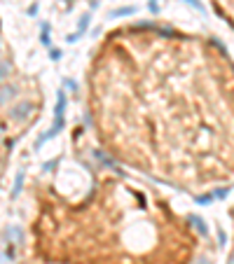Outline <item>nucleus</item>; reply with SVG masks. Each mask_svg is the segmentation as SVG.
<instances>
[{"instance_id": "nucleus-10", "label": "nucleus", "mask_w": 234, "mask_h": 264, "mask_svg": "<svg viewBox=\"0 0 234 264\" xmlns=\"http://www.w3.org/2000/svg\"><path fill=\"white\" fill-rule=\"evenodd\" d=\"M213 199H216L213 194H199V196H197V199H195V201H197L199 206H208V203L213 201Z\"/></svg>"}, {"instance_id": "nucleus-4", "label": "nucleus", "mask_w": 234, "mask_h": 264, "mask_svg": "<svg viewBox=\"0 0 234 264\" xmlns=\"http://www.w3.org/2000/svg\"><path fill=\"white\" fill-rule=\"evenodd\" d=\"M54 119H66V91H59V94H56Z\"/></svg>"}, {"instance_id": "nucleus-17", "label": "nucleus", "mask_w": 234, "mask_h": 264, "mask_svg": "<svg viewBox=\"0 0 234 264\" xmlns=\"http://www.w3.org/2000/svg\"><path fill=\"white\" fill-rule=\"evenodd\" d=\"M148 7H150V12H153V14H157V12H159V5H157V0H150V2H148Z\"/></svg>"}, {"instance_id": "nucleus-15", "label": "nucleus", "mask_w": 234, "mask_h": 264, "mask_svg": "<svg viewBox=\"0 0 234 264\" xmlns=\"http://www.w3.org/2000/svg\"><path fill=\"white\" fill-rule=\"evenodd\" d=\"M80 38H82V33H78V31H75V33H71V36H68V38H66V42H78V40H80Z\"/></svg>"}, {"instance_id": "nucleus-14", "label": "nucleus", "mask_w": 234, "mask_h": 264, "mask_svg": "<svg viewBox=\"0 0 234 264\" xmlns=\"http://www.w3.org/2000/svg\"><path fill=\"white\" fill-rule=\"evenodd\" d=\"M185 2H188L190 7H195V9H197V12H206V7H204V5H201L199 0H185Z\"/></svg>"}, {"instance_id": "nucleus-1", "label": "nucleus", "mask_w": 234, "mask_h": 264, "mask_svg": "<svg viewBox=\"0 0 234 264\" xmlns=\"http://www.w3.org/2000/svg\"><path fill=\"white\" fill-rule=\"evenodd\" d=\"M33 113H36L33 101H21L19 106H14L12 110H9V119H12V122H26Z\"/></svg>"}, {"instance_id": "nucleus-18", "label": "nucleus", "mask_w": 234, "mask_h": 264, "mask_svg": "<svg viewBox=\"0 0 234 264\" xmlns=\"http://www.w3.org/2000/svg\"><path fill=\"white\" fill-rule=\"evenodd\" d=\"M218 241H220V243H218V246H225L227 236H225V231H223V229H218Z\"/></svg>"}, {"instance_id": "nucleus-19", "label": "nucleus", "mask_w": 234, "mask_h": 264, "mask_svg": "<svg viewBox=\"0 0 234 264\" xmlns=\"http://www.w3.org/2000/svg\"><path fill=\"white\" fill-rule=\"evenodd\" d=\"M49 59H52V61H59V59H61V49H52Z\"/></svg>"}, {"instance_id": "nucleus-6", "label": "nucleus", "mask_w": 234, "mask_h": 264, "mask_svg": "<svg viewBox=\"0 0 234 264\" xmlns=\"http://www.w3.org/2000/svg\"><path fill=\"white\" fill-rule=\"evenodd\" d=\"M24 180H26V168H19L17 178H14V189H12V199H17L21 187H24Z\"/></svg>"}, {"instance_id": "nucleus-8", "label": "nucleus", "mask_w": 234, "mask_h": 264, "mask_svg": "<svg viewBox=\"0 0 234 264\" xmlns=\"http://www.w3.org/2000/svg\"><path fill=\"white\" fill-rule=\"evenodd\" d=\"M131 14H136V7L131 5V7H119V9H113L110 12V17L117 19V17H131Z\"/></svg>"}, {"instance_id": "nucleus-3", "label": "nucleus", "mask_w": 234, "mask_h": 264, "mask_svg": "<svg viewBox=\"0 0 234 264\" xmlns=\"http://www.w3.org/2000/svg\"><path fill=\"white\" fill-rule=\"evenodd\" d=\"M17 94H19V87H17V84H12V82L2 84V87H0V106L9 103V101L17 96Z\"/></svg>"}, {"instance_id": "nucleus-20", "label": "nucleus", "mask_w": 234, "mask_h": 264, "mask_svg": "<svg viewBox=\"0 0 234 264\" xmlns=\"http://www.w3.org/2000/svg\"><path fill=\"white\" fill-rule=\"evenodd\" d=\"M195 264H211V260H208L206 255H201V257H199V260H197V262H195Z\"/></svg>"}, {"instance_id": "nucleus-21", "label": "nucleus", "mask_w": 234, "mask_h": 264, "mask_svg": "<svg viewBox=\"0 0 234 264\" xmlns=\"http://www.w3.org/2000/svg\"><path fill=\"white\" fill-rule=\"evenodd\" d=\"M66 87H71V89H78V84L73 82V79H66Z\"/></svg>"}, {"instance_id": "nucleus-5", "label": "nucleus", "mask_w": 234, "mask_h": 264, "mask_svg": "<svg viewBox=\"0 0 234 264\" xmlns=\"http://www.w3.org/2000/svg\"><path fill=\"white\" fill-rule=\"evenodd\" d=\"M188 222L195 227V231L197 234H201V236H208V227H206V222L201 220L199 215H188Z\"/></svg>"}, {"instance_id": "nucleus-2", "label": "nucleus", "mask_w": 234, "mask_h": 264, "mask_svg": "<svg viewBox=\"0 0 234 264\" xmlns=\"http://www.w3.org/2000/svg\"><path fill=\"white\" fill-rule=\"evenodd\" d=\"M91 157H94V159H99V161H101V164H103V166L113 168V171H115L117 176H124V171L119 168V164H117L115 159H110L108 154H106V152H101V150H91Z\"/></svg>"}, {"instance_id": "nucleus-11", "label": "nucleus", "mask_w": 234, "mask_h": 264, "mask_svg": "<svg viewBox=\"0 0 234 264\" xmlns=\"http://www.w3.org/2000/svg\"><path fill=\"white\" fill-rule=\"evenodd\" d=\"M89 14H84V17H80V24H78V33H84L87 31V26H89Z\"/></svg>"}, {"instance_id": "nucleus-16", "label": "nucleus", "mask_w": 234, "mask_h": 264, "mask_svg": "<svg viewBox=\"0 0 234 264\" xmlns=\"http://www.w3.org/2000/svg\"><path fill=\"white\" fill-rule=\"evenodd\" d=\"M227 194H230V189L225 187V189H216V192H213V196H216V199H225Z\"/></svg>"}, {"instance_id": "nucleus-13", "label": "nucleus", "mask_w": 234, "mask_h": 264, "mask_svg": "<svg viewBox=\"0 0 234 264\" xmlns=\"http://www.w3.org/2000/svg\"><path fill=\"white\" fill-rule=\"evenodd\" d=\"M47 31H49V26H47V24H42V36H40V42L45 44V47H49V33H47Z\"/></svg>"}, {"instance_id": "nucleus-22", "label": "nucleus", "mask_w": 234, "mask_h": 264, "mask_svg": "<svg viewBox=\"0 0 234 264\" xmlns=\"http://www.w3.org/2000/svg\"><path fill=\"white\" fill-rule=\"evenodd\" d=\"M225 264H234V253H232L230 257H227V262H225Z\"/></svg>"}, {"instance_id": "nucleus-12", "label": "nucleus", "mask_w": 234, "mask_h": 264, "mask_svg": "<svg viewBox=\"0 0 234 264\" xmlns=\"http://www.w3.org/2000/svg\"><path fill=\"white\" fill-rule=\"evenodd\" d=\"M56 164H59V159H49V161L42 164V171H45V173H52V171L56 168Z\"/></svg>"}, {"instance_id": "nucleus-7", "label": "nucleus", "mask_w": 234, "mask_h": 264, "mask_svg": "<svg viewBox=\"0 0 234 264\" xmlns=\"http://www.w3.org/2000/svg\"><path fill=\"white\" fill-rule=\"evenodd\" d=\"M5 236L9 238V243H19V241L24 238V234H21V229L19 227H7L5 229Z\"/></svg>"}, {"instance_id": "nucleus-9", "label": "nucleus", "mask_w": 234, "mask_h": 264, "mask_svg": "<svg viewBox=\"0 0 234 264\" xmlns=\"http://www.w3.org/2000/svg\"><path fill=\"white\" fill-rule=\"evenodd\" d=\"M9 73H12V63H9V61H0V82H2V79H7Z\"/></svg>"}]
</instances>
